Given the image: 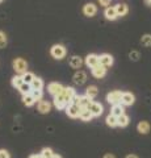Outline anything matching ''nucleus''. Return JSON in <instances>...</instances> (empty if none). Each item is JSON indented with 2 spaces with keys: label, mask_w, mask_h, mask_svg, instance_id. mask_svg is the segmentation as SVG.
Segmentation results:
<instances>
[{
  "label": "nucleus",
  "mask_w": 151,
  "mask_h": 158,
  "mask_svg": "<svg viewBox=\"0 0 151 158\" xmlns=\"http://www.w3.org/2000/svg\"><path fill=\"white\" fill-rule=\"evenodd\" d=\"M2 2H3V0H0V3H2Z\"/></svg>",
  "instance_id": "37998d69"
},
{
  "label": "nucleus",
  "mask_w": 151,
  "mask_h": 158,
  "mask_svg": "<svg viewBox=\"0 0 151 158\" xmlns=\"http://www.w3.org/2000/svg\"><path fill=\"white\" fill-rule=\"evenodd\" d=\"M122 94L121 91H112L106 95V102L109 104L114 106V104H121V100H122Z\"/></svg>",
  "instance_id": "f03ea898"
},
{
  "label": "nucleus",
  "mask_w": 151,
  "mask_h": 158,
  "mask_svg": "<svg viewBox=\"0 0 151 158\" xmlns=\"http://www.w3.org/2000/svg\"><path fill=\"white\" fill-rule=\"evenodd\" d=\"M37 108H38V111H40L41 113H49L51 110V104L49 102L46 100H40L38 102V104H37Z\"/></svg>",
  "instance_id": "dca6fc26"
},
{
  "label": "nucleus",
  "mask_w": 151,
  "mask_h": 158,
  "mask_svg": "<svg viewBox=\"0 0 151 158\" xmlns=\"http://www.w3.org/2000/svg\"><path fill=\"white\" fill-rule=\"evenodd\" d=\"M130 58L133 59V61H137V59L139 58V53L138 52H131L130 53Z\"/></svg>",
  "instance_id": "c9c22d12"
},
{
  "label": "nucleus",
  "mask_w": 151,
  "mask_h": 158,
  "mask_svg": "<svg viewBox=\"0 0 151 158\" xmlns=\"http://www.w3.org/2000/svg\"><path fill=\"white\" fill-rule=\"evenodd\" d=\"M7 42H8V40H7V36H6V33L0 31V49L6 48V46H7Z\"/></svg>",
  "instance_id": "473e14b6"
},
{
  "label": "nucleus",
  "mask_w": 151,
  "mask_h": 158,
  "mask_svg": "<svg viewBox=\"0 0 151 158\" xmlns=\"http://www.w3.org/2000/svg\"><path fill=\"white\" fill-rule=\"evenodd\" d=\"M97 94H99V90H97V87L96 86H89V87H87V90H85V95L91 98V99H93L97 96Z\"/></svg>",
  "instance_id": "5701e85b"
},
{
  "label": "nucleus",
  "mask_w": 151,
  "mask_h": 158,
  "mask_svg": "<svg viewBox=\"0 0 151 158\" xmlns=\"http://www.w3.org/2000/svg\"><path fill=\"white\" fill-rule=\"evenodd\" d=\"M126 158H138L135 154H129V156H126Z\"/></svg>",
  "instance_id": "58836bf2"
},
{
  "label": "nucleus",
  "mask_w": 151,
  "mask_h": 158,
  "mask_svg": "<svg viewBox=\"0 0 151 158\" xmlns=\"http://www.w3.org/2000/svg\"><path fill=\"white\" fill-rule=\"evenodd\" d=\"M72 81H74L75 85L77 86H81V85H84L85 81H87V74L84 71H76L74 74V77H72Z\"/></svg>",
  "instance_id": "6e6552de"
},
{
  "label": "nucleus",
  "mask_w": 151,
  "mask_h": 158,
  "mask_svg": "<svg viewBox=\"0 0 151 158\" xmlns=\"http://www.w3.org/2000/svg\"><path fill=\"white\" fill-rule=\"evenodd\" d=\"M0 158H9V153L7 150L2 149V150H0Z\"/></svg>",
  "instance_id": "e433bc0d"
},
{
  "label": "nucleus",
  "mask_w": 151,
  "mask_h": 158,
  "mask_svg": "<svg viewBox=\"0 0 151 158\" xmlns=\"http://www.w3.org/2000/svg\"><path fill=\"white\" fill-rule=\"evenodd\" d=\"M32 90H33L32 86H30V85H28V83H24V85H22L20 88H18V91H20L22 95H28V94H30Z\"/></svg>",
  "instance_id": "c85d7f7f"
},
{
  "label": "nucleus",
  "mask_w": 151,
  "mask_h": 158,
  "mask_svg": "<svg viewBox=\"0 0 151 158\" xmlns=\"http://www.w3.org/2000/svg\"><path fill=\"white\" fill-rule=\"evenodd\" d=\"M96 12H97V7L92 3H87L85 6L83 7V13H84V16H87V17H93Z\"/></svg>",
  "instance_id": "0eeeda50"
},
{
  "label": "nucleus",
  "mask_w": 151,
  "mask_h": 158,
  "mask_svg": "<svg viewBox=\"0 0 151 158\" xmlns=\"http://www.w3.org/2000/svg\"><path fill=\"white\" fill-rule=\"evenodd\" d=\"M22 85H24L22 75H16V77L12 78V86H13L14 88H20Z\"/></svg>",
  "instance_id": "393cba45"
},
{
  "label": "nucleus",
  "mask_w": 151,
  "mask_h": 158,
  "mask_svg": "<svg viewBox=\"0 0 151 158\" xmlns=\"http://www.w3.org/2000/svg\"><path fill=\"white\" fill-rule=\"evenodd\" d=\"M63 90H65V87H63L61 83H58V82H51L50 85L47 86V91H49V94H51L53 96L59 95V94L63 92Z\"/></svg>",
  "instance_id": "39448f33"
},
{
  "label": "nucleus",
  "mask_w": 151,
  "mask_h": 158,
  "mask_svg": "<svg viewBox=\"0 0 151 158\" xmlns=\"http://www.w3.org/2000/svg\"><path fill=\"white\" fill-rule=\"evenodd\" d=\"M134 100H135V98H134V95L131 92H124L121 104L122 106H131V104H134Z\"/></svg>",
  "instance_id": "ddd939ff"
},
{
  "label": "nucleus",
  "mask_w": 151,
  "mask_h": 158,
  "mask_svg": "<svg viewBox=\"0 0 151 158\" xmlns=\"http://www.w3.org/2000/svg\"><path fill=\"white\" fill-rule=\"evenodd\" d=\"M62 94H63V96H65V100L67 102V104H71L74 98L76 96L75 88H72V87H65V90H63Z\"/></svg>",
  "instance_id": "423d86ee"
},
{
  "label": "nucleus",
  "mask_w": 151,
  "mask_h": 158,
  "mask_svg": "<svg viewBox=\"0 0 151 158\" xmlns=\"http://www.w3.org/2000/svg\"><path fill=\"white\" fill-rule=\"evenodd\" d=\"M99 61H100V65H103L104 67H110L113 65V57L110 54H101L99 57Z\"/></svg>",
  "instance_id": "f8f14e48"
},
{
  "label": "nucleus",
  "mask_w": 151,
  "mask_h": 158,
  "mask_svg": "<svg viewBox=\"0 0 151 158\" xmlns=\"http://www.w3.org/2000/svg\"><path fill=\"white\" fill-rule=\"evenodd\" d=\"M80 112H81V108L79 104H75V103H71V104H69L66 107V113L69 115L70 117L72 118H76L80 116Z\"/></svg>",
  "instance_id": "20e7f679"
},
{
  "label": "nucleus",
  "mask_w": 151,
  "mask_h": 158,
  "mask_svg": "<svg viewBox=\"0 0 151 158\" xmlns=\"http://www.w3.org/2000/svg\"><path fill=\"white\" fill-rule=\"evenodd\" d=\"M125 110H124V106L122 104H114L113 107H112V115H114L116 117H118V116H121V115H124V112Z\"/></svg>",
  "instance_id": "4be33fe9"
},
{
  "label": "nucleus",
  "mask_w": 151,
  "mask_h": 158,
  "mask_svg": "<svg viewBox=\"0 0 151 158\" xmlns=\"http://www.w3.org/2000/svg\"><path fill=\"white\" fill-rule=\"evenodd\" d=\"M32 88H33V90H42V88H43V81H42V79L41 78H34V81H33L32 82Z\"/></svg>",
  "instance_id": "bb28decb"
},
{
  "label": "nucleus",
  "mask_w": 151,
  "mask_h": 158,
  "mask_svg": "<svg viewBox=\"0 0 151 158\" xmlns=\"http://www.w3.org/2000/svg\"><path fill=\"white\" fill-rule=\"evenodd\" d=\"M129 121H130L129 120V116L125 115V113L117 117V125H118V127H126V125L129 124Z\"/></svg>",
  "instance_id": "b1692460"
},
{
  "label": "nucleus",
  "mask_w": 151,
  "mask_h": 158,
  "mask_svg": "<svg viewBox=\"0 0 151 158\" xmlns=\"http://www.w3.org/2000/svg\"><path fill=\"white\" fill-rule=\"evenodd\" d=\"M116 11H117V15H118V17L121 16H125V15H128L129 12V7H128V4H117L116 6Z\"/></svg>",
  "instance_id": "6ab92c4d"
},
{
  "label": "nucleus",
  "mask_w": 151,
  "mask_h": 158,
  "mask_svg": "<svg viewBox=\"0 0 151 158\" xmlns=\"http://www.w3.org/2000/svg\"><path fill=\"white\" fill-rule=\"evenodd\" d=\"M141 44L146 48L151 46V34H145V36L142 37V40H141Z\"/></svg>",
  "instance_id": "7c9ffc66"
},
{
  "label": "nucleus",
  "mask_w": 151,
  "mask_h": 158,
  "mask_svg": "<svg viewBox=\"0 0 151 158\" xmlns=\"http://www.w3.org/2000/svg\"><path fill=\"white\" fill-rule=\"evenodd\" d=\"M105 121H106V125H108V127H116L117 125V117L114 115H112V113L108 117H106Z\"/></svg>",
  "instance_id": "c756f323"
},
{
  "label": "nucleus",
  "mask_w": 151,
  "mask_h": 158,
  "mask_svg": "<svg viewBox=\"0 0 151 158\" xmlns=\"http://www.w3.org/2000/svg\"><path fill=\"white\" fill-rule=\"evenodd\" d=\"M41 156H42V158H51L53 156H54V153H53V150L50 149V148H45V149H42Z\"/></svg>",
  "instance_id": "2f4dec72"
},
{
  "label": "nucleus",
  "mask_w": 151,
  "mask_h": 158,
  "mask_svg": "<svg viewBox=\"0 0 151 158\" xmlns=\"http://www.w3.org/2000/svg\"><path fill=\"white\" fill-rule=\"evenodd\" d=\"M29 158H42V156L41 154H33V156H30Z\"/></svg>",
  "instance_id": "4c0bfd02"
},
{
  "label": "nucleus",
  "mask_w": 151,
  "mask_h": 158,
  "mask_svg": "<svg viewBox=\"0 0 151 158\" xmlns=\"http://www.w3.org/2000/svg\"><path fill=\"white\" fill-rule=\"evenodd\" d=\"M50 54H51L53 58H55V59H62V58H65V56H66V48L63 46V45H59V44H57V45H54V46L51 48Z\"/></svg>",
  "instance_id": "7ed1b4c3"
},
{
  "label": "nucleus",
  "mask_w": 151,
  "mask_h": 158,
  "mask_svg": "<svg viewBox=\"0 0 151 158\" xmlns=\"http://www.w3.org/2000/svg\"><path fill=\"white\" fill-rule=\"evenodd\" d=\"M54 106L58 108V110H65V108L69 106V104H67V102L65 100L63 94H59V95L54 96Z\"/></svg>",
  "instance_id": "9d476101"
},
{
  "label": "nucleus",
  "mask_w": 151,
  "mask_h": 158,
  "mask_svg": "<svg viewBox=\"0 0 151 158\" xmlns=\"http://www.w3.org/2000/svg\"><path fill=\"white\" fill-rule=\"evenodd\" d=\"M85 65L88 66V67H91V69H93L95 66H97L100 63V61H99V56H96V54H88V56L85 57Z\"/></svg>",
  "instance_id": "1a4fd4ad"
},
{
  "label": "nucleus",
  "mask_w": 151,
  "mask_h": 158,
  "mask_svg": "<svg viewBox=\"0 0 151 158\" xmlns=\"http://www.w3.org/2000/svg\"><path fill=\"white\" fill-rule=\"evenodd\" d=\"M145 3L147 4V6H151V0H145Z\"/></svg>",
  "instance_id": "a19ab883"
},
{
  "label": "nucleus",
  "mask_w": 151,
  "mask_h": 158,
  "mask_svg": "<svg viewBox=\"0 0 151 158\" xmlns=\"http://www.w3.org/2000/svg\"><path fill=\"white\" fill-rule=\"evenodd\" d=\"M88 110L91 111V113L95 117H97V116H101V113H103V106L97 102H92V104L89 106Z\"/></svg>",
  "instance_id": "9b49d317"
},
{
  "label": "nucleus",
  "mask_w": 151,
  "mask_h": 158,
  "mask_svg": "<svg viewBox=\"0 0 151 158\" xmlns=\"http://www.w3.org/2000/svg\"><path fill=\"white\" fill-rule=\"evenodd\" d=\"M100 2V6H103V7H110V3H112V0H99Z\"/></svg>",
  "instance_id": "f704fd0d"
},
{
  "label": "nucleus",
  "mask_w": 151,
  "mask_h": 158,
  "mask_svg": "<svg viewBox=\"0 0 151 158\" xmlns=\"http://www.w3.org/2000/svg\"><path fill=\"white\" fill-rule=\"evenodd\" d=\"M105 19L106 20H110V21H113V20H116L117 17H118V15H117V11H116V7H108L105 8Z\"/></svg>",
  "instance_id": "2eb2a0df"
},
{
  "label": "nucleus",
  "mask_w": 151,
  "mask_h": 158,
  "mask_svg": "<svg viewBox=\"0 0 151 158\" xmlns=\"http://www.w3.org/2000/svg\"><path fill=\"white\" fill-rule=\"evenodd\" d=\"M81 65H83V58H80L79 56L71 57V59H70V66L72 69H80Z\"/></svg>",
  "instance_id": "a211bd4d"
},
{
  "label": "nucleus",
  "mask_w": 151,
  "mask_h": 158,
  "mask_svg": "<svg viewBox=\"0 0 151 158\" xmlns=\"http://www.w3.org/2000/svg\"><path fill=\"white\" fill-rule=\"evenodd\" d=\"M104 158H114V156L113 154H105Z\"/></svg>",
  "instance_id": "ea45409f"
},
{
  "label": "nucleus",
  "mask_w": 151,
  "mask_h": 158,
  "mask_svg": "<svg viewBox=\"0 0 151 158\" xmlns=\"http://www.w3.org/2000/svg\"><path fill=\"white\" fill-rule=\"evenodd\" d=\"M83 121H91V118L93 117V115L91 113V111L88 108H81V112H80V116H79Z\"/></svg>",
  "instance_id": "412c9836"
},
{
  "label": "nucleus",
  "mask_w": 151,
  "mask_h": 158,
  "mask_svg": "<svg viewBox=\"0 0 151 158\" xmlns=\"http://www.w3.org/2000/svg\"><path fill=\"white\" fill-rule=\"evenodd\" d=\"M32 96L33 98H34V100L37 102H40L41 100V99H42V90H32Z\"/></svg>",
  "instance_id": "72a5a7b5"
},
{
  "label": "nucleus",
  "mask_w": 151,
  "mask_h": 158,
  "mask_svg": "<svg viewBox=\"0 0 151 158\" xmlns=\"http://www.w3.org/2000/svg\"><path fill=\"white\" fill-rule=\"evenodd\" d=\"M22 102H24V104H25L26 107H32V106L36 103L34 98L32 96V94H28V95H24V98H22Z\"/></svg>",
  "instance_id": "cd10ccee"
},
{
  "label": "nucleus",
  "mask_w": 151,
  "mask_h": 158,
  "mask_svg": "<svg viewBox=\"0 0 151 158\" xmlns=\"http://www.w3.org/2000/svg\"><path fill=\"white\" fill-rule=\"evenodd\" d=\"M51 158H62V157H61V156H58V154H54V156H53Z\"/></svg>",
  "instance_id": "79ce46f5"
},
{
  "label": "nucleus",
  "mask_w": 151,
  "mask_h": 158,
  "mask_svg": "<svg viewBox=\"0 0 151 158\" xmlns=\"http://www.w3.org/2000/svg\"><path fill=\"white\" fill-rule=\"evenodd\" d=\"M92 99L91 98H88L87 95H84V96H79V103L77 104L80 106V108H89V106L92 104Z\"/></svg>",
  "instance_id": "f3484780"
},
{
  "label": "nucleus",
  "mask_w": 151,
  "mask_h": 158,
  "mask_svg": "<svg viewBox=\"0 0 151 158\" xmlns=\"http://www.w3.org/2000/svg\"><path fill=\"white\" fill-rule=\"evenodd\" d=\"M137 128H138V132L141 133V135H147V133L150 132V124L147 121H141Z\"/></svg>",
  "instance_id": "aec40b11"
},
{
  "label": "nucleus",
  "mask_w": 151,
  "mask_h": 158,
  "mask_svg": "<svg viewBox=\"0 0 151 158\" xmlns=\"http://www.w3.org/2000/svg\"><path fill=\"white\" fill-rule=\"evenodd\" d=\"M105 73H106V67L100 65V63L92 69V75H93L95 78H103L105 75Z\"/></svg>",
  "instance_id": "4468645a"
},
{
  "label": "nucleus",
  "mask_w": 151,
  "mask_h": 158,
  "mask_svg": "<svg viewBox=\"0 0 151 158\" xmlns=\"http://www.w3.org/2000/svg\"><path fill=\"white\" fill-rule=\"evenodd\" d=\"M28 63L24 58H16L13 61V70L16 71V74H20V75H22L24 73H26L28 70Z\"/></svg>",
  "instance_id": "f257e3e1"
},
{
  "label": "nucleus",
  "mask_w": 151,
  "mask_h": 158,
  "mask_svg": "<svg viewBox=\"0 0 151 158\" xmlns=\"http://www.w3.org/2000/svg\"><path fill=\"white\" fill-rule=\"evenodd\" d=\"M34 78H36V75L33 73H30V71H26V73L22 74L24 83H28V85H32V82L34 81Z\"/></svg>",
  "instance_id": "a878e982"
}]
</instances>
